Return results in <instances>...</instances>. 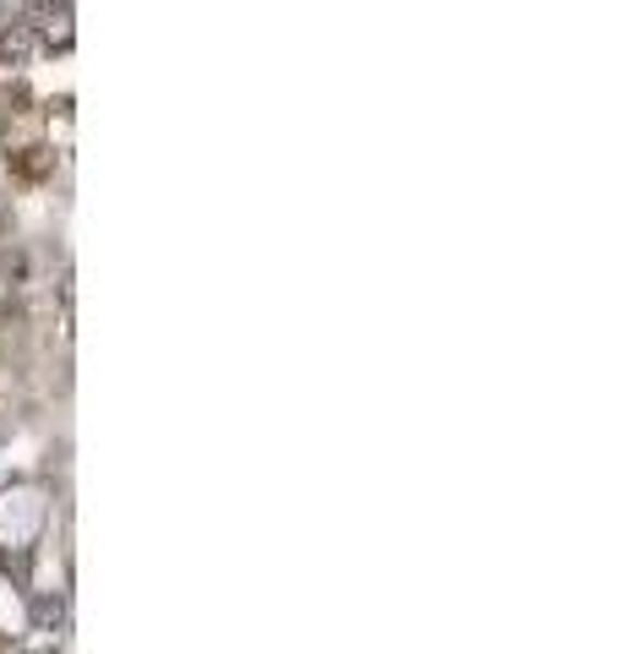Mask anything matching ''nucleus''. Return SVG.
<instances>
[{"mask_svg": "<svg viewBox=\"0 0 621 654\" xmlns=\"http://www.w3.org/2000/svg\"><path fill=\"white\" fill-rule=\"evenodd\" d=\"M27 33H33L38 44H49V49H71V5H65V0H44V5H33Z\"/></svg>", "mask_w": 621, "mask_h": 654, "instance_id": "nucleus-1", "label": "nucleus"}, {"mask_svg": "<svg viewBox=\"0 0 621 654\" xmlns=\"http://www.w3.org/2000/svg\"><path fill=\"white\" fill-rule=\"evenodd\" d=\"M11 169H16L22 180H44V175L55 169V153H49V147H38V142H27V147H11Z\"/></svg>", "mask_w": 621, "mask_h": 654, "instance_id": "nucleus-2", "label": "nucleus"}, {"mask_svg": "<svg viewBox=\"0 0 621 654\" xmlns=\"http://www.w3.org/2000/svg\"><path fill=\"white\" fill-rule=\"evenodd\" d=\"M38 49V38L27 33V22H11L0 33V66H27V55Z\"/></svg>", "mask_w": 621, "mask_h": 654, "instance_id": "nucleus-3", "label": "nucleus"}]
</instances>
